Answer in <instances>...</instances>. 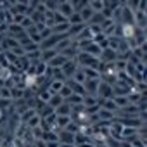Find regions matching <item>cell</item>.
I'll use <instances>...</instances> for the list:
<instances>
[{"label": "cell", "instance_id": "12", "mask_svg": "<svg viewBox=\"0 0 147 147\" xmlns=\"http://www.w3.org/2000/svg\"><path fill=\"white\" fill-rule=\"evenodd\" d=\"M97 104H99V99H97L95 95H88V94L83 95V107H85V109L94 107V106H97Z\"/></svg>", "mask_w": 147, "mask_h": 147}, {"label": "cell", "instance_id": "29", "mask_svg": "<svg viewBox=\"0 0 147 147\" xmlns=\"http://www.w3.org/2000/svg\"><path fill=\"white\" fill-rule=\"evenodd\" d=\"M137 11H138V12H144V14H145V11H147V2H145V0H138Z\"/></svg>", "mask_w": 147, "mask_h": 147}, {"label": "cell", "instance_id": "11", "mask_svg": "<svg viewBox=\"0 0 147 147\" xmlns=\"http://www.w3.org/2000/svg\"><path fill=\"white\" fill-rule=\"evenodd\" d=\"M64 87V83L62 82H55V80H50V83L47 85V90L52 94V95H55V94H59L61 92V88Z\"/></svg>", "mask_w": 147, "mask_h": 147}, {"label": "cell", "instance_id": "5", "mask_svg": "<svg viewBox=\"0 0 147 147\" xmlns=\"http://www.w3.org/2000/svg\"><path fill=\"white\" fill-rule=\"evenodd\" d=\"M99 83H100V80H85V83H83L85 94H88V95H95V97H97Z\"/></svg>", "mask_w": 147, "mask_h": 147}, {"label": "cell", "instance_id": "27", "mask_svg": "<svg viewBox=\"0 0 147 147\" xmlns=\"http://www.w3.org/2000/svg\"><path fill=\"white\" fill-rule=\"evenodd\" d=\"M71 94H73V92H71V88H69V87H67V85L64 83V87L61 88V92H59V95H61V97H62V99L66 100V99H67V97H69Z\"/></svg>", "mask_w": 147, "mask_h": 147}, {"label": "cell", "instance_id": "2", "mask_svg": "<svg viewBox=\"0 0 147 147\" xmlns=\"http://www.w3.org/2000/svg\"><path fill=\"white\" fill-rule=\"evenodd\" d=\"M97 99L100 100H107V99H113V87L106 82L100 80L99 83V88H97Z\"/></svg>", "mask_w": 147, "mask_h": 147}, {"label": "cell", "instance_id": "15", "mask_svg": "<svg viewBox=\"0 0 147 147\" xmlns=\"http://www.w3.org/2000/svg\"><path fill=\"white\" fill-rule=\"evenodd\" d=\"M69 121H71V116H57V119H55V128H57V131H59V130H64V128L69 125Z\"/></svg>", "mask_w": 147, "mask_h": 147}, {"label": "cell", "instance_id": "4", "mask_svg": "<svg viewBox=\"0 0 147 147\" xmlns=\"http://www.w3.org/2000/svg\"><path fill=\"white\" fill-rule=\"evenodd\" d=\"M116 59H118V54H116L114 50H111V49H104V50L100 52V55H99V61H100L102 64H113Z\"/></svg>", "mask_w": 147, "mask_h": 147}, {"label": "cell", "instance_id": "16", "mask_svg": "<svg viewBox=\"0 0 147 147\" xmlns=\"http://www.w3.org/2000/svg\"><path fill=\"white\" fill-rule=\"evenodd\" d=\"M88 7H90L95 14H99V12L104 11V2H102V0H90V2H88Z\"/></svg>", "mask_w": 147, "mask_h": 147}, {"label": "cell", "instance_id": "1", "mask_svg": "<svg viewBox=\"0 0 147 147\" xmlns=\"http://www.w3.org/2000/svg\"><path fill=\"white\" fill-rule=\"evenodd\" d=\"M76 62H78L80 67H92V69H97L99 64H100V61L97 57H94L87 52H78L76 54Z\"/></svg>", "mask_w": 147, "mask_h": 147}, {"label": "cell", "instance_id": "14", "mask_svg": "<svg viewBox=\"0 0 147 147\" xmlns=\"http://www.w3.org/2000/svg\"><path fill=\"white\" fill-rule=\"evenodd\" d=\"M55 116H71V106L67 102H62L57 109H55Z\"/></svg>", "mask_w": 147, "mask_h": 147}, {"label": "cell", "instance_id": "22", "mask_svg": "<svg viewBox=\"0 0 147 147\" xmlns=\"http://www.w3.org/2000/svg\"><path fill=\"white\" fill-rule=\"evenodd\" d=\"M73 42H75V40H71V38H62V40L55 45V50H57V52H62V50H66L67 47H71Z\"/></svg>", "mask_w": 147, "mask_h": 147}, {"label": "cell", "instance_id": "31", "mask_svg": "<svg viewBox=\"0 0 147 147\" xmlns=\"http://www.w3.org/2000/svg\"><path fill=\"white\" fill-rule=\"evenodd\" d=\"M61 147H75L73 144H61Z\"/></svg>", "mask_w": 147, "mask_h": 147}, {"label": "cell", "instance_id": "9", "mask_svg": "<svg viewBox=\"0 0 147 147\" xmlns=\"http://www.w3.org/2000/svg\"><path fill=\"white\" fill-rule=\"evenodd\" d=\"M59 52L55 50V49H47V50H42V55H40V62H45V64H49L55 55H57Z\"/></svg>", "mask_w": 147, "mask_h": 147}, {"label": "cell", "instance_id": "19", "mask_svg": "<svg viewBox=\"0 0 147 147\" xmlns=\"http://www.w3.org/2000/svg\"><path fill=\"white\" fill-rule=\"evenodd\" d=\"M42 140H43V142H59V137H57V131H54V130H49V131H43V135H42Z\"/></svg>", "mask_w": 147, "mask_h": 147}, {"label": "cell", "instance_id": "28", "mask_svg": "<svg viewBox=\"0 0 147 147\" xmlns=\"http://www.w3.org/2000/svg\"><path fill=\"white\" fill-rule=\"evenodd\" d=\"M54 23H55V24H62V23H67V19H66L62 14H59V12L55 11V12H54Z\"/></svg>", "mask_w": 147, "mask_h": 147}, {"label": "cell", "instance_id": "24", "mask_svg": "<svg viewBox=\"0 0 147 147\" xmlns=\"http://www.w3.org/2000/svg\"><path fill=\"white\" fill-rule=\"evenodd\" d=\"M43 5H45V9H47L49 12H55L59 2H55V0H47V2H43Z\"/></svg>", "mask_w": 147, "mask_h": 147}, {"label": "cell", "instance_id": "32", "mask_svg": "<svg viewBox=\"0 0 147 147\" xmlns=\"http://www.w3.org/2000/svg\"><path fill=\"white\" fill-rule=\"evenodd\" d=\"M4 114H5L4 111H0V119H2V118H4Z\"/></svg>", "mask_w": 147, "mask_h": 147}, {"label": "cell", "instance_id": "25", "mask_svg": "<svg viewBox=\"0 0 147 147\" xmlns=\"http://www.w3.org/2000/svg\"><path fill=\"white\" fill-rule=\"evenodd\" d=\"M21 49L24 50V54H30V52H35V50H38L40 47H38L36 43H33V42H30V43H26V45H23Z\"/></svg>", "mask_w": 147, "mask_h": 147}, {"label": "cell", "instance_id": "21", "mask_svg": "<svg viewBox=\"0 0 147 147\" xmlns=\"http://www.w3.org/2000/svg\"><path fill=\"white\" fill-rule=\"evenodd\" d=\"M67 23H69V26H75V24H85L83 19H82V16H80V12H73V14L67 18Z\"/></svg>", "mask_w": 147, "mask_h": 147}, {"label": "cell", "instance_id": "17", "mask_svg": "<svg viewBox=\"0 0 147 147\" xmlns=\"http://www.w3.org/2000/svg\"><path fill=\"white\" fill-rule=\"evenodd\" d=\"M62 102H64V99H62V97H61L59 94H55V95H52V97H50V100L47 102V106H50V107H52V109L55 111V109H57V107H59V106H61Z\"/></svg>", "mask_w": 147, "mask_h": 147}, {"label": "cell", "instance_id": "18", "mask_svg": "<svg viewBox=\"0 0 147 147\" xmlns=\"http://www.w3.org/2000/svg\"><path fill=\"white\" fill-rule=\"evenodd\" d=\"M40 123H42V116H40V114H35L33 118H30V119L26 121V128H30V130L38 128V126H40Z\"/></svg>", "mask_w": 147, "mask_h": 147}, {"label": "cell", "instance_id": "30", "mask_svg": "<svg viewBox=\"0 0 147 147\" xmlns=\"http://www.w3.org/2000/svg\"><path fill=\"white\" fill-rule=\"evenodd\" d=\"M45 145H47V147H61L59 142H45Z\"/></svg>", "mask_w": 147, "mask_h": 147}, {"label": "cell", "instance_id": "8", "mask_svg": "<svg viewBox=\"0 0 147 147\" xmlns=\"http://www.w3.org/2000/svg\"><path fill=\"white\" fill-rule=\"evenodd\" d=\"M97 118H99V121H104V123H111V121H114V118H116V114L114 113H111V111H106V109H99V113H97Z\"/></svg>", "mask_w": 147, "mask_h": 147}, {"label": "cell", "instance_id": "7", "mask_svg": "<svg viewBox=\"0 0 147 147\" xmlns=\"http://www.w3.org/2000/svg\"><path fill=\"white\" fill-rule=\"evenodd\" d=\"M67 61H69V59H66L64 55L57 54V55H55V57H54V59H52V61H50L47 66H49V67H52V69H61V67H62V66H64Z\"/></svg>", "mask_w": 147, "mask_h": 147}, {"label": "cell", "instance_id": "26", "mask_svg": "<svg viewBox=\"0 0 147 147\" xmlns=\"http://www.w3.org/2000/svg\"><path fill=\"white\" fill-rule=\"evenodd\" d=\"M64 130H66V131H69V133H73V135H75V133H78V131H80V126H78V125H76L75 121H69V125H67V126H66Z\"/></svg>", "mask_w": 147, "mask_h": 147}, {"label": "cell", "instance_id": "20", "mask_svg": "<svg viewBox=\"0 0 147 147\" xmlns=\"http://www.w3.org/2000/svg\"><path fill=\"white\" fill-rule=\"evenodd\" d=\"M73 82H76V83H85V80H87V76H85V73H83V69L82 67H78L76 71H75V75H73V78H71Z\"/></svg>", "mask_w": 147, "mask_h": 147}, {"label": "cell", "instance_id": "13", "mask_svg": "<svg viewBox=\"0 0 147 147\" xmlns=\"http://www.w3.org/2000/svg\"><path fill=\"white\" fill-rule=\"evenodd\" d=\"M69 2H71L73 12H80L82 9H85L88 5V0H69Z\"/></svg>", "mask_w": 147, "mask_h": 147}, {"label": "cell", "instance_id": "23", "mask_svg": "<svg viewBox=\"0 0 147 147\" xmlns=\"http://www.w3.org/2000/svg\"><path fill=\"white\" fill-rule=\"evenodd\" d=\"M94 14H95V12H94L88 5H87L85 9H82V11H80V16H82V19H83V23H85V24L92 19V16H94Z\"/></svg>", "mask_w": 147, "mask_h": 147}, {"label": "cell", "instance_id": "10", "mask_svg": "<svg viewBox=\"0 0 147 147\" xmlns=\"http://www.w3.org/2000/svg\"><path fill=\"white\" fill-rule=\"evenodd\" d=\"M64 102H67L71 107H75V106H83V95H78V94H71Z\"/></svg>", "mask_w": 147, "mask_h": 147}, {"label": "cell", "instance_id": "3", "mask_svg": "<svg viewBox=\"0 0 147 147\" xmlns=\"http://www.w3.org/2000/svg\"><path fill=\"white\" fill-rule=\"evenodd\" d=\"M78 67H80V66H78L76 59H71V61H67V62L61 67V71H62V75H64V78H66V80H71V78H73V75H75V71H76Z\"/></svg>", "mask_w": 147, "mask_h": 147}, {"label": "cell", "instance_id": "6", "mask_svg": "<svg viewBox=\"0 0 147 147\" xmlns=\"http://www.w3.org/2000/svg\"><path fill=\"white\" fill-rule=\"evenodd\" d=\"M57 12L59 14H62L66 19L73 14V7H71V2H67V0H66V2H59V5H57Z\"/></svg>", "mask_w": 147, "mask_h": 147}]
</instances>
